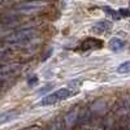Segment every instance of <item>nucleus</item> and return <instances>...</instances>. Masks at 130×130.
Here are the masks:
<instances>
[{
  "label": "nucleus",
  "mask_w": 130,
  "mask_h": 130,
  "mask_svg": "<svg viewBox=\"0 0 130 130\" xmlns=\"http://www.w3.org/2000/svg\"><path fill=\"white\" fill-rule=\"evenodd\" d=\"M39 34L38 30L35 29H21V30H17L14 32H12L7 39L5 42L10 46H22V44H26V43L31 42L37 35Z\"/></svg>",
  "instance_id": "1"
},
{
  "label": "nucleus",
  "mask_w": 130,
  "mask_h": 130,
  "mask_svg": "<svg viewBox=\"0 0 130 130\" xmlns=\"http://www.w3.org/2000/svg\"><path fill=\"white\" fill-rule=\"evenodd\" d=\"M73 95H74V92H72L69 89H60V90H56L55 92H52V94L44 96L40 100L39 105H52V104H55L57 102L65 100L67 98H70Z\"/></svg>",
  "instance_id": "2"
},
{
  "label": "nucleus",
  "mask_w": 130,
  "mask_h": 130,
  "mask_svg": "<svg viewBox=\"0 0 130 130\" xmlns=\"http://www.w3.org/2000/svg\"><path fill=\"white\" fill-rule=\"evenodd\" d=\"M44 8V3L43 2H27L22 3L14 8L17 13H22V14H30V13H37L39 10Z\"/></svg>",
  "instance_id": "3"
},
{
  "label": "nucleus",
  "mask_w": 130,
  "mask_h": 130,
  "mask_svg": "<svg viewBox=\"0 0 130 130\" xmlns=\"http://www.w3.org/2000/svg\"><path fill=\"white\" fill-rule=\"evenodd\" d=\"M116 112L120 117H127L130 113V95H124L117 103Z\"/></svg>",
  "instance_id": "4"
},
{
  "label": "nucleus",
  "mask_w": 130,
  "mask_h": 130,
  "mask_svg": "<svg viewBox=\"0 0 130 130\" xmlns=\"http://www.w3.org/2000/svg\"><path fill=\"white\" fill-rule=\"evenodd\" d=\"M78 116H79V109L74 108V109L69 111L64 117V130H70L78 121Z\"/></svg>",
  "instance_id": "5"
},
{
  "label": "nucleus",
  "mask_w": 130,
  "mask_h": 130,
  "mask_svg": "<svg viewBox=\"0 0 130 130\" xmlns=\"http://www.w3.org/2000/svg\"><path fill=\"white\" fill-rule=\"evenodd\" d=\"M103 46V42L100 39H96V38H86L82 44H81V50L82 51H89V50H98V48H102Z\"/></svg>",
  "instance_id": "6"
},
{
  "label": "nucleus",
  "mask_w": 130,
  "mask_h": 130,
  "mask_svg": "<svg viewBox=\"0 0 130 130\" xmlns=\"http://www.w3.org/2000/svg\"><path fill=\"white\" fill-rule=\"evenodd\" d=\"M111 29H112V24L109 21H100V22H98L92 26V31L96 32V34H104Z\"/></svg>",
  "instance_id": "7"
},
{
  "label": "nucleus",
  "mask_w": 130,
  "mask_h": 130,
  "mask_svg": "<svg viewBox=\"0 0 130 130\" xmlns=\"http://www.w3.org/2000/svg\"><path fill=\"white\" fill-rule=\"evenodd\" d=\"M18 116H20L18 111H7V112L0 113V125H2V124H8L10 121H13V120H16Z\"/></svg>",
  "instance_id": "8"
},
{
  "label": "nucleus",
  "mask_w": 130,
  "mask_h": 130,
  "mask_svg": "<svg viewBox=\"0 0 130 130\" xmlns=\"http://www.w3.org/2000/svg\"><path fill=\"white\" fill-rule=\"evenodd\" d=\"M124 47H125V42L121 40L120 38L115 37V38H112V39L109 40V48H111V51H113V52H120V51L124 50Z\"/></svg>",
  "instance_id": "9"
},
{
  "label": "nucleus",
  "mask_w": 130,
  "mask_h": 130,
  "mask_svg": "<svg viewBox=\"0 0 130 130\" xmlns=\"http://www.w3.org/2000/svg\"><path fill=\"white\" fill-rule=\"evenodd\" d=\"M117 73L118 74H130V61H126V62H122L121 65H118Z\"/></svg>",
  "instance_id": "10"
},
{
  "label": "nucleus",
  "mask_w": 130,
  "mask_h": 130,
  "mask_svg": "<svg viewBox=\"0 0 130 130\" xmlns=\"http://www.w3.org/2000/svg\"><path fill=\"white\" fill-rule=\"evenodd\" d=\"M103 9H104V12H107V14H109L113 20H120V18H121L120 13L116 12V10H113L112 8H109V7H104Z\"/></svg>",
  "instance_id": "11"
},
{
  "label": "nucleus",
  "mask_w": 130,
  "mask_h": 130,
  "mask_svg": "<svg viewBox=\"0 0 130 130\" xmlns=\"http://www.w3.org/2000/svg\"><path fill=\"white\" fill-rule=\"evenodd\" d=\"M47 130H61V122H60V121H55V122H52Z\"/></svg>",
  "instance_id": "12"
},
{
  "label": "nucleus",
  "mask_w": 130,
  "mask_h": 130,
  "mask_svg": "<svg viewBox=\"0 0 130 130\" xmlns=\"http://www.w3.org/2000/svg\"><path fill=\"white\" fill-rule=\"evenodd\" d=\"M53 83H50V85H46V86H43V87L38 91V94H44V92H47L48 90H51V89H53Z\"/></svg>",
  "instance_id": "13"
},
{
  "label": "nucleus",
  "mask_w": 130,
  "mask_h": 130,
  "mask_svg": "<svg viewBox=\"0 0 130 130\" xmlns=\"http://www.w3.org/2000/svg\"><path fill=\"white\" fill-rule=\"evenodd\" d=\"M118 13H120L121 18L122 17H129L130 16V10H127V9H120V10H118Z\"/></svg>",
  "instance_id": "14"
},
{
  "label": "nucleus",
  "mask_w": 130,
  "mask_h": 130,
  "mask_svg": "<svg viewBox=\"0 0 130 130\" xmlns=\"http://www.w3.org/2000/svg\"><path fill=\"white\" fill-rule=\"evenodd\" d=\"M82 85V81H72L69 83L70 87H75V89H79V86Z\"/></svg>",
  "instance_id": "15"
},
{
  "label": "nucleus",
  "mask_w": 130,
  "mask_h": 130,
  "mask_svg": "<svg viewBox=\"0 0 130 130\" xmlns=\"http://www.w3.org/2000/svg\"><path fill=\"white\" fill-rule=\"evenodd\" d=\"M27 83H29L30 86L35 85V83H38V78H37V77H31V78H30V81H27Z\"/></svg>",
  "instance_id": "16"
},
{
  "label": "nucleus",
  "mask_w": 130,
  "mask_h": 130,
  "mask_svg": "<svg viewBox=\"0 0 130 130\" xmlns=\"http://www.w3.org/2000/svg\"><path fill=\"white\" fill-rule=\"evenodd\" d=\"M51 53H52V50H50V52L47 51V52H46V55H44V56H43V59H42V60H43V61H44V60H47V56H50V55H51Z\"/></svg>",
  "instance_id": "17"
},
{
  "label": "nucleus",
  "mask_w": 130,
  "mask_h": 130,
  "mask_svg": "<svg viewBox=\"0 0 130 130\" xmlns=\"http://www.w3.org/2000/svg\"><path fill=\"white\" fill-rule=\"evenodd\" d=\"M29 2H44V0H29Z\"/></svg>",
  "instance_id": "18"
}]
</instances>
